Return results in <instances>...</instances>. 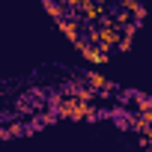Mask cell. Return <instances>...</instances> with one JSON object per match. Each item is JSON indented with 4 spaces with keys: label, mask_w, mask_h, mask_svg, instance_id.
I'll return each instance as SVG.
<instances>
[{
    "label": "cell",
    "mask_w": 152,
    "mask_h": 152,
    "mask_svg": "<svg viewBox=\"0 0 152 152\" xmlns=\"http://www.w3.org/2000/svg\"><path fill=\"white\" fill-rule=\"evenodd\" d=\"M84 78H87V84H90L93 90H99V93H116V90L110 87V81L104 78V75H99V72H87Z\"/></svg>",
    "instance_id": "1"
},
{
    "label": "cell",
    "mask_w": 152,
    "mask_h": 152,
    "mask_svg": "<svg viewBox=\"0 0 152 152\" xmlns=\"http://www.w3.org/2000/svg\"><path fill=\"white\" fill-rule=\"evenodd\" d=\"M45 3V9H48V15L54 18V21H60V18H66L69 15V6L66 3H60V0H42Z\"/></svg>",
    "instance_id": "2"
},
{
    "label": "cell",
    "mask_w": 152,
    "mask_h": 152,
    "mask_svg": "<svg viewBox=\"0 0 152 152\" xmlns=\"http://www.w3.org/2000/svg\"><path fill=\"white\" fill-rule=\"evenodd\" d=\"M131 42H134V36H131V33H122V39H119V51H131Z\"/></svg>",
    "instance_id": "3"
},
{
    "label": "cell",
    "mask_w": 152,
    "mask_h": 152,
    "mask_svg": "<svg viewBox=\"0 0 152 152\" xmlns=\"http://www.w3.org/2000/svg\"><path fill=\"white\" fill-rule=\"evenodd\" d=\"M131 15H134V21H137V24H140V21H143V15H146V9H143V6H140V9H134V12H131Z\"/></svg>",
    "instance_id": "4"
},
{
    "label": "cell",
    "mask_w": 152,
    "mask_h": 152,
    "mask_svg": "<svg viewBox=\"0 0 152 152\" xmlns=\"http://www.w3.org/2000/svg\"><path fill=\"white\" fill-rule=\"evenodd\" d=\"M99 3H107V0H99Z\"/></svg>",
    "instance_id": "5"
}]
</instances>
